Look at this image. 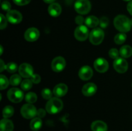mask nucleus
<instances>
[{"mask_svg": "<svg viewBox=\"0 0 132 131\" xmlns=\"http://www.w3.org/2000/svg\"><path fill=\"white\" fill-rule=\"evenodd\" d=\"M14 125L12 121L7 118L1 119L0 122V131H13Z\"/></svg>", "mask_w": 132, "mask_h": 131, "instance_id": "nucleus-17", "label": "nucleus"}, {"mask_svg": "<svg viewBox=\"0 0 132 131\" xmlns=\"http://www.w3.org/2000/svg\"><path fill=\"white\" fill-rule=\"evenodd\" d=\"M91 128L92 131H107L108 127L104 121L97 120L92 123Z\"/></svg>", "mask_w": 132, "mask_h": 131, "instance_id": "nucleus-19", "label": "nucleus"}, {"mask_svg": "<svg viewBox=\"0 0 132 131\" xmlns=\"http://www.w3.org/2000/svg\"><path fill=\"white\" fill-rule=\"evenodd\" d=\"M30 128L34 131H37L42 127V120L40 118H34L30 123Z\"/></svg>", "mask_w": 132, "mask_h": 131, "instance_id": "nucleus-21", "label": "nucleus"}, {"mask_svg": "<svg viewBox=\"0 0 132 131\" xmlns=\"http://www.w3.org/2000/svg\"><path fill=\"white\" fill-rule=\"evenodd\" d=\"M99 23H100V26L102 28H106L108 26V24H109V21H108V19L106 17H103L101 18L100 21H99Z\"/></svg>", "mask_w": 132, "mask_h": 131, "instance_id": "nucleus-32", "label": "nucleus"}, {"mask_svg": "<svg viewBox=\"0 0 132 131\" xmlns=\"http://www.w3.org/2000/svg\"><path fill=\"white\" fill-rule=\"evenodd\" d=\"M14 113V108L12 106L8 105V106L5 107L3 110V116L4 118H9L10 117L12 116Z\"/></svg>", "mask_w": 132, "mask_h": 131, "instance_id": "nucleus-23", "label": "nucleus"}, {"mask_svg": "<svg viewBox=\"0 0 132 131\" xmlns=\"http://www.w3.org/2000/svg\"><path fill=\"white\" fill-rule=\"evenodd\" d=\"M126 35L124 33H118L115 36L114 41L117 44H122L126 41Z\"/></svg>", "mask_w": 132, "mask_h": 131, "instance_id": "nucleus-24", "label": "nucleus"}, {"mask_svg": "<svg viewBox=\"0 0 132 131\" xmlns=\"http://www.w3.org/2000/svg\"><path fill=\"white\" fill-rule=\"evenodd\" d=\"M66 66V61L62 57H55L51 64L52 69L55 72H60L64 69Z\"/></svg>", "mask_w": 132, "mask_h": 131, "instance_id": "nucleus-9", "label": "nucleus"}, {"mask_svg": "<svg viewBox=\"0 0 132 131\" xmlns=\"http://www.w3.org/2000/svg\"><path fill=\"white\" fill-rule=\"evenodd\" d=\"M130 22H131V26H132V19H131V20H130Z\"/></svg>", "mask_w": 132, "mask_h": 131, "instance_id": "nucleus-44", "label": "nucleus"}, {"mask_svg": "<svg viewBox=\"0 0 132 131\" xmlns=\"http://www.w3.org/2000/svg\"><path fill=\"white\" fill-rule=\"evenodd\" d=\"M74 35L76 39L79 41H85L88 37L89 31L87 27L84 25H80L75 30Z\"/></svg>", "mask_w": 132, "mask_h": 131, "instance_id": "nucleus-7", "label": "nucleus"}, {"mask_svg": "<svg viewBox=\"0 0 132 131\" xmlns=\"http://www.w3.org/2000/svg\"><path fill=\"white\" fill-rule=\"evenodd\" d=\"M21 76H19V74H14L10 77L9 82L12 86H18L21 83Z\"/></svg>", "mask_w": 132, "mask_h": 131, "instance_id": "nucleus-27", "label": "nucleus"}, {"mask_svg": "<svg viewBox=\"0 0 132 131\" xmlns=\"http://www.w3.org/2000/svg\"><path fill=\"white\" fill-rule=\"evenodd\" d=\"M74 8L77 13L85 15L91 10V3L89 0H77L75 3Z\"/></svg>", "mask_w": 132, "mask_h": 131, "instance_id": "nucleus-4", "label": "nucleus"}, {"mask_svg": "<svg viewBox=\"0 0 132 131\" xmlns=\"http://www.w3.org/2000/svg\"><path fill=\"white\" fill-rule=\"evenodd\" d=\"M14 3L19 6H23L29 3L31 0H13Z\"/></svg>", "mask_w": 132, "mask_h": 131, "instance_id": "nucleus-35", "label": "nucleus"}, {"mask_svg": "<svg viewBox=\"0 0 132 131\" xmlns=\"http://www.w3.org/2000/svg\"><path fill=\"white\" fill-rule=\"evenodd\" d=\"M0 61H1V71H0L2 72L3 71L4 69H6V66L4 64L3 61L2 60H0Z\"/></svg>", "mask_w": 132, "mask_h": 131, "instance_id": "nucleus-40", "label": "nucleus"}, {"mask_svg": "<svg viewBox=\"0 0 132 131\" xmlns=\"http://www.w3.org/2000/svg\"><path fill=\"white\" fill-rule=\"evenodd\" d=\"M84 22V19L81 15H78L76 17V23L79 25H82Z\"/></svg>", "mask_w": 132, "mask_h": 131, "instance_id": "nucleus-37", "label": "nucleus"}, {"mask_svg": "<svg viewBox=\"0 0 132 131\" xmlns=\"http://www.w3.org/2000/svg\"><path fill=\"white\" fill-rule=\"evenodd\" d=\"M113 68L118 73H124L128 70V64L123 58H117L113 62Z\"/></svg>", "mask_w": 132, "mask_h": 131, "instance_id": "nucleus-8", "label": "nucleus"}, {"mask_svg": "<svg viewBox=\"0 0 132 131\" xmlns=\"http://www.w3.org/2000/svg\"><path fill=\"white\" fill-rule=\"evenodd\" d=\"M37 95L34 92H29L25 96V100L28 104H34V103H35L37 101Z\"/></svg>", "mask_w": 132, "mask_h": 131, "instance_id": "nucleus-25", "label": "nucleus"}, {"mask_svg": "<svg viewBox=\"0 0 132 131\" xmlns=\"http://www.w3.org/2000/svg\"><path fill=\"white\" fill-rule=\"evenodd\" d=\"M99 20L97 17L94 15H90L86 17L85 20V24L90 28H95L99 24Z\"/></svg>", "mask_w": 132, "mask_h": 131, "instance_id": "nucleus-20", "label": "nucleus"}, {"mask_svg": "<svg viewBox=\"0 0 132 131\" xmlns=\"http://www.w3.org/2000/svg\"><path fill=\"white\" fill-rule=\"evenodd\" d=\"M119 53L123 58H129L132 55V48L128 45H125L120 49Z\"/></svg>", "mask_w": 132, "mask_h": 131, "instance_id": "nucleus-22", "label": "nucleus"}, {"mask_svg": "<svg viewBox=\"0 0 132 131\" xmlns=\"http://www.w3.org/2000/svg\"><path fill=\"white\" fill-rule=\"evenodd\" d=\"M109 56L112 59H117V58H119V52L118 50L116 48H112L109 51Z\"/></svg>", "mask_w": 132, "mask_h": 131, "instance_id": "nucleus-31", "label": "nucleus"}, {"mask_svg": "<svg viewBox=\"0 0 132 131\" xmlns=\"http://www.w3.org/2000/svg\"><path fill=\"white\" fill-rule=\"evenodd\" d=\"M123 1H131V0H123Z\"/></svg>", "mask_w": 132, "mask_h": 131, "instance_id": "nucleus-43", "label": "nucleus"}, {"mask_svg": "<svg viewBox=\"0 0 132 131\" xmlns=\"http://www.w3.org/2000/svg\"><path fill=\"white\" fill-rule=\"evenodd\" d=\"M32 83L31 80L27 79L23 80V82L21 83V87L23 89L24 91H28V90L30 89L32 87Z\"/></svg>", "mask_w": 132, "mask_h": 131, "instance_id": "nucleus-26", "label": "nucleus"}, {"mask_svg": "<svg viewBox=\"0 0 132 131\" xmlns=\"http://www.w3.org/2000/svg\"><path fill=\"white\" fill-rule=\"evenodd\" d=\"M104 33L101 28H97L92 30L89 38L90 41L94 45H99L103 42L104 39Z\"/></svg>", "mask_w": 132, "mask_h": 131, "instance_id": "nucleus-3", "label": "nucleus"}, {"mask_svg": "<svg viewBox=\"0 0 132 131\" xmlns=\"http://www.w3.org/2000/svg\"><path fill=\"white\" fill-rule=\"evenodd\" d=\"M19 73L24 78H30L33 75V68L30 64L23 63L19 66Z\"/></svg>", "mask_w": 132, "mask_h": 131, "instance_id": "nucleus-12", "label": "nucleus"}, {"mask_svg": "<svg viewBox=\"0 0 132 131\" xmlns=\"http://www.w3.org/2000/svg\"><path fill=\"white\" fill-rule=\"evenodd\" d=\"M6 69L9 72V73H15L18 69V66L17 64L14 62H9V64H6Z\"/></svg>", "mask_w": 132, "mask_h": 131, "instance_id": "nucleus-30", "label": "nucleus"}, {"mask_svg": "<svg viewBox=\"0 0 132 131\" xmlns=\"http://www.w3.org/2000/svg\"><path fill=\"white\" fill-rule=\"evenodd\" d=\"M93 71L88 66H85L80 69L79 71V77L83 80H88L92 77Z\"/></svg>", "mask_w": 132, "mask_h": 131, "instance_id": "nucleus-14", "label": "nucleus"}, {"mask_svg": "<svg viewBox=\"0 0 132 131\" xmlns=\"http://www.w3.org/2000/svg\"><path fill=\"white\" fill-rule=\"evenodd\" d=\"M31 80L34 83H39L41 81V77L37 74H34L30 77Z\"/></svg>", "mask_w": 132, "mask_h": 131, "instance_id": "nucleus-36", "label": "nucleus"}, {"mask_svg": "<svg viewBox=\"0 0 132 131\" xmlns=\"http://www.w3.org/2000/svg\"><path fill=\"white\" fill-rule=\"evenodd\" d=\"M6 19L12 24H18L22 21V15L17 10H10L6 14Z\"/></svg>", "mask_w": 132, "mask_h": 131, "instance_id": "nucleus-11", "label": "nucleus"}, {"mask_svg": "<svg viewBox=\"0 0 132 131\" xmlns=\"http://www.w3.org/2000/svg\"><path fill=\"white\" fill-rule=\"evenodd\" d=\"M37 110L36 108L31 104L23 105L21 109V114L26 119H31L37 115Z\"/></svg>", "mask_w": 132, "mask_h": 131, "instance_id": "nucleus-5", "label": "nucleus"}, {"mask_svg": "<svg viewBox=\"0 0 132 131\" xmlns=\"http://www.w3.org/2000/svg\"><path fill=\"white\" fill-rule=\"evenodd\" d=\"M97 87L94 83H88L83 86L82 89V92L85 96H93L96 92Z\"/></svg>", "mask_w": 132, "mask_h": 131, "instance_id": "nucleus-15", "label": "nucleus"}, {"mask_svg": "<svg viewBox=\"0 0 132 131\" xmlns=\"http://www.w3.org/2000/svg\"><path fill=\"white\" fill-rule=\"evenodd\" d=\"M45 114H46V111L44 109H41L37 110V115L38 116L39 118H43V117H45Z\"/></svg>", "mask_w": 132, "mask_h": 131, "instance_id": "nucleus-38", "label": "nucleus"}, {"mask_svg": "<svg viewBox=\"0 0 132 131\" xmlns=\"http://www.w3.org/2000/svg\"><path fill=\"white\" fill-rule=\"evenodd\" d=\"M1 8L5 11L9 12L10 10H10V8H11V5L8 1H3L2 3V4H1Z\"/></svg>", "mask_w": 132, "mask_h": 131, "instance_id": "nucleus-34", "label": "nucleus"}, {"mask_svg": "<svg viewBox=\"0 0 132 131\" xmlns=\"http://www.w3.org/2000/svg\"><path fill=\"white\" fill-rule=\"evenodd\" d=\"M62 11L61 7L60 5L56 3H53L50 4L48 6V12L51 16L57 17L61 14Z\"/></svg>", "mask_w": 132, "mask_h": 131, "instance_id": "nucleus-18", "label": "nucleus"}, {"mask_svg": "<svg viewBox=\"0 0 132 131\" xmlns=\"http://www.w3.org/2000/svg\"><path fill=\"white\" fill-rule=\"evenodd\" d=\"M53 92L56 97H62L68 92V87L64 83H59L54 87Z\"/></svg>", "mask_w": 132, "mask_h": 131, "instance_id": "nucleus-16", "label": "nucleus"}, {"mask_svg": "<svg viewBox=\"0 0 132 131\" xmlns=\"http://www.w3.org/2000/svg\"><path fill=\"white\" fill-rule=\"evenodd\" d=\"M63 107V101L57 97L52 98L46 104V110L49 114H54L59 113Z\"/></svg>", "mask_w": 132, "mask_h": 131, "instance_id": "nucleus-2", "label": "nucleus"}, {"mask_svg": "<svg viewBox=\"0 0 132 131\" xmlns=\"http://www.w3.org/2000/svg\"><path fill=\"white\" fill-rule=\"evenodd\" d=\"M3 53V48H2V46H1V54H2Z\"/></svg>", "mask_w": 132, "mask_h": 131, "instance_id": "nucleus-42", "label": "nucleus"}, {"mask_svg": "<svg viewBox=\"0 0 132 131\" xmlns=\"http://www.w3.org/2000/svg\"><path fill=\"white\" fill-rule=\"evenodd\" d=\"M113 23H114V26L116 29L122 33L129 32L131 29V24L130 20L125 15H117L115 18Z\"/></svg>", "mask_w": 132, "mask_h": 131, "instance_id": "nucleus-1", "label": "nucleus"}, {"mask_svg": "<svg viewBox=\"0 0 132 131\" xmlns=\"http://www.w3.org/2000/svg\"><path fill=\"white\" fill-rule=\"evenodd\" d=\"M0 84H1L0 89L1 90H3L5 89H6L9 86V82L7 78L5 76L3 75V74H1V77H0Z\"/></svg>", "mask_w": 132, "mask_h": 131, "instance_id": "nucleus-28", "label": "nucleus"}, {"mask_svg": "<svg viewBox=\"0 0 132 131\" xmlns=\"http://www.w3.org/2000/svg\"><path fill=\"white\" fill-rule=\"evenodd\" d=\"M41 95L45 100H50L52 96V93L49 89L46 88L43 89V91H41Z\"/></svg>", "mask_w": 132, "mask_h": 131, "instance_id": "nucleus-29", "label": "nucleus"}, {"mask_svg": "<svg viewBox=\"0 0 132 131\" xmlns=\"http://www.w3.org/2000/svg\"><path fill=\"white\" fill-rule=\"evenodd\" d=\"M44 2H45L46 3H53L54 2V1H55V0H43Z\"/></svg>", "mask_w": 132, "mask_h": 131, "instance_id": "nucleus-41", "label": "nucleus"}, {"mask_svg": "<svg viewBox=\"0 0 132 131\" xmlns=\"http://www.w3.org/2000/svg\"><path fill=\"white\" fill-rule=\"evenodd\" d=\"M127 9H128V11L129 12V13H130V14L132 15V1H130L129 3L128 4Z\"/></svg>", "mask_w": 132, "mask_h": 131, "instance_id": "nucleus-39", "label": "nucleus"}, {"mask_svg": "<svg viewBox=\"0 0 132 131\" xmlns=\"http://www.w3.org/2000/svg\"><path fill=\"white\" fill-rule=\"evenodd\" d=\"M1 16V22H0V28L1 30H3L4 28H6V26H7V19L5 18V17L4 16L3 14L0 15Z\"/></svg>", "mask_w": 132, "mask_h": 131, "instance_id": "nucleus-33", "label": "nucleus"}, {"mask_svg": "<svg viewBox=\"0 0 132 131\" xmlns=\"http://www.w3.org/2000/svg\"><path fill=\"white\" fill-rule=\"evenodd\" d=\"M94 68L95 70L99 73H104L107 71L109 68V64L106 59L99 58L94 62Z\"/></svg>", "mask_w": 132, "mask_h": 131, "instance_id": "nucleus-10", "label": "nucleus"}, {"mask_svg": "<svg viewBox=\"0 0 132 131\" xmlns=\"http://www.w3.org/2000/svg\"><path fill=\"white\" fill-rule=\"evenodd\" d=\"M7 97L13 103H19L24 97L23 91L18 88H12L8 91Z\"/></svg>", "mask_w": 132, "mask_h": 131, "instance_id": "nucleus-6", "label": "nucleus"}, {"mask_svg": "<svg viewBox=\"0 0 132 131\" xmlns=\"http://www.w3.org/2000/svg\"><path fill=\"white\" fill-rule=\"evenodd\" d=\"M24 39L29 42H34L38 39L39 37V32L36 28H30L24 33Z\"/></svg>", "mask_w": 132, "mask_h": 131, "instance_id": "nucleus-13", "label": "nucleus"}]
</instances>
